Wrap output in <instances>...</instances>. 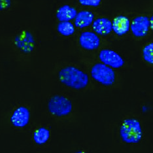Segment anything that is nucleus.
<instances>
[{
	"label": "nucleus",
	"mask_w": 153,
	"mask_h": 153,
	"mask_svg": "<svg viewBox=\"0 0 153 153\" xmlns=\"http://www.w3.org/2000/svg\"><path fill=\"white\" fill-rule=\"evenodd\" d=\"M59 81L62 85L76 90L86 88L89 85L88 75L74 65H67L58 71Z\"/></svg>",
	"instance_id": "obj_1"
},
{
	"label": "nucleus",
	"mask_w": 153,
	"mask_h": 153,
	"mask_svg": "<svg viewBox=\"0 0 153 153\" xmlns=\"http://www.w3.org/2000/svg\"><path fill=\"white\" fill-rule=\"evenodd\" d=\"M119 131L121 141L128 145L137 144L143 137L141 122L135 117L125 118L120 125Z\"/></svg>",
	"instance_id": "obj_2"
},
{
	"label": "nucleus",
	"mask_w": 153,
	"mask_h": 153,
	"mask_svg": "<svg viewBox=\"0 0 153 153\" xmlns=\"http://www.w3.org/2000/svg\"><path fill=\"white\" fill-rule=\"evenodd\" d=\"M90 75L95 81L106 87H110L116 83V72L113 68L102 62H97L92 65L90 69Z\"/></svg>",
	"instance_id": "obj_3"
},
{
	"label": "nucleus",
	"mask_w": 153,
	"mask_h": 153,
	"mask_svg": "<svg viewBox=\"0 0 153 153\" xmlns=\"http://www.w3.org/2000/svg\"><path fill=\"white\" fill-rule=\"evenodd\" d=\"M49 113L54 117L62 118L68 117L73 110L71 101L67 97L62 95H54L48 102Z\"/></svg>",
	"instance_id": "obj_4"
},
{
	"label": "nucleus",
	"mask_w": 153,
	"mask_h": 153,
	"mask_svg": "<svg viewBox=\"0 0 153 153\" xmlns=\"http://www.w3.org/2000/svg\"><path fill=\"white\" fill-rule=\"evenodd\" d=\"M15 47L24 53H30L36 47V38L32 32L27 30H22L17 33L14 38Z\"/></svg>",
	"instance_id": "obj_5"
},
{
	"label": "nucleus",
	"mask_w": 153,
	"mask_h": 153,
	"mask_svg": "<svg viewBox=\"0 0 153 153\" xmlns=\"http://www.w3.org/2000/svg\"><path fill=\"white\" fill-rule=\"evenodd\" d=\"M98 58L100 62L113 69H120L125 64L121 56L111 49H102L99 53Z\"/></svg>",
	"instance_id": "obj_6"
},
{
	"label": "nucleus",
	"mask_w": 153,
	"mask_h": 153,
	"mask_svg": "<svg viewBox=\"0 0 153 153\" xmlns=\"http://www.w3.org/2000/svg\"><path fill=\"white\" fill-rule=\"evenodd\" d=\"M100 43V38L98 34L91 31L82 32L79 38L80 47L86 51H92L98 49Z\"/></svg>",
	"instance_id": "obj_7"
},
{
	"label": "nucleus",
	"mask_w": 153,
	"mask_h": 153,
	"mask_svg": "<svg viewBox=\"0 0 153 153\" xmlns=\"http://www.w3.org/2000/svg\"><path fill=\"white\" fill-rule=\"evenodd\" d=\"M130 27L131 32L135 37H143L148 33L150 27V20L146 16H137L132 21Z\"/></svg>",
	"instance_id": "obj_8"
},
{
	"label": "nucleus",
	"mask_w": 153,
	"mask_h": 153,
	"mask_svg": "<svg viewBox=\"0 0 153 153\" xmlns=\"http://www.w3.org/2000/svg\"><path fill=\"white\" fill-rule=\"evenodd\" d=\"M30 118L29 109L24 106H20L13 112L11 117V122L14 126L24 128L29 123Z\"/></svg>",
	"instance_id": "obj_9"
},
{
	"label": "nucleus",
	"mask_w": 153,
	"mask_h": 153,
	"mask_svg": "<svg viewBox=\"0 0 153 153\" xmlns=\"http://www.w3.org/2000/svg\"><path fill=\"white\" fill-rule=\"evenodd\" d=\"M92 29L94 32L100 36H106L113 30L112 22L107 18H98L94 20Z\"/></svg>",
	"instance_id": "obj_10"
},
{
	"label": "nucleus",
	"mask_w": 153,
	"mask_h": 153,
	"mask_svg": "<svg viewBox=\"0 0 153 153\" xmlns=\"http://www.w3.org/2000/svg\"><path fill=\"white\" fill-rule=\"evenodd\" d=\"M94 15V14L89 11L86 10H82L77 13L75 19V26L79 29H83L92 25Z\"/></svg>",
	"instance_id": "obj_11"
},
{
	"label": "nucleus",
	"mask_w": 153,
	"mask_h": 153,
	"mask_svg": "<svg viewBox=\"0 0 153 153\" xmlns=\"http://www.w3.org/2000/svg\"><path fill=\"white\" fill-rule=\"evenodd\" d=\"M112 26L114 33L118 36H123L128 33L130 30V20L123 15L118 16L113 20Z\"/></svg>",
	"instance_id": "obj_12"
},
{
	"label": "nucleus",
	"mask_w": 153,
	"mask_h": 153,
	"mask_svg": "<svg viewBox=\"0 0 153 153\" xmlns=\"http://www.w3.org/2000/svg\"><path fill=\"white\" fill-rule=\"evenodd\" d=\"M77 13L75 8L69 5H64L57 10L56 17L60 22L70 21L75 19Z\"/></svg>",
	"instance_id": "obj_13"
},
{
	"label": "nucleus",
	"mask_w": 153,
	"mask_h": 153,
	"mask_svg": "<svg viewBox=\"0 0 153 153\" xmlns=\"http://www.w3.org/2000/svg\"><path fill=\"white\" fill-rule=\"evenodd\" d=\"M50 137V131L43 127L39 128L33 134V140L37 145H44Z\"/></svg>",
	"instance_id": "obj_14"
},
{
	"label": "nucleus",
	"mask_w": 153,
	"mask_h": 153,
	"mask_svg": "<svg viewBox=\"0 0 153 153\" xmlns=\"http://www.w3.org/2000/svg\"><path fill=\"white\" fill-rule=\"evenodd\" d=\"M58 32L63 36H71L75 32V25L70 21L60 22L57 26Z\"/></svg>",
	"instance_id": "obj_15"
},
{
	"label": "nucleus",
	"mask_w": 153,
	"mask_h": 153,
	"mask_svg": "<svg viewBox=\"0 0 153 153\" xmlns=\"http://www.w3.org/2000/svg\"><path fill=\"white\" fill-rule=\"evenodd\" d=\"M143 58L148 64H153V43H151L143 49Z\"/></svg>",
	"instance_id": "obj_16"
},
{
	"label": "nucleus",
	"mask_w": 153,
	"mask_h": 153,
	"mask_svg": "<svg viewBox=\"0 0 153 153\" xmlns=\"http://www.w3.org/2000/svg\"><path fill=\"white\" fill-rule=\"evenodd\" d=\"M80 4L82 6L98 7L101 3V0H79Z\"/></svg>",
	"instance_id": "obj_17"
},
{
	"label": "nucleus",
	"mask_w": 153,
	"mask_h": 153,
	"mask_svg": "<svg viewBox=\"0 0 153 153\" xmlns=\"http://www.w3.org/2000/svg\"><path fill=\"white\" fill-rule=\"evenodd\" d=\"M12 5L11 0H0V11H6L10 9Z\"/></svg>",
	"instance_id": "obj_18"
},
{
	"label": "nucleus",
	"mask_w": 153,
	"mask_h": 153,
	"mask_svg": "<svg viewBox=\"0 0 153 153\" xmlns=\"http://www.w3.org/2000/svg\"><path fill=\"white\" fill-rule=\"evenodd\" d=\"M149 20H150V27L151 30L153 31V15H152V16L149 19Z\"/></svg>",
	"instance_id": "obj_19"
},
{
	"label": "nucleus",
	"mask_w": 153,
	"mask_h": 153,
	"mask_svg": "<svg viewBox=\"0 0 153 153\" xmlns=\"http://www.w3.org/2000/svg\"><path fill=\"white\" fill-rule=\"evenodd\" d=\"M75 153H88V152H85V151H78V152H76Z\"/></svg>",
	"instance_id": "obj_20"
}]
</instances>
